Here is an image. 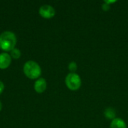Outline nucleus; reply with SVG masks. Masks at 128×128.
<instances>
[{
  "instance_id": "1",
  "label": "nucleus",
  "mask_w": 128,
  "mask_h": 128,
  "mask_svg": "<svg viewBox=\"0 0 128 128\" xmlns=\"http://www.w3.org/2000/svg\"><path fill=\"white\" fill-rule=\"evenodd\" d=\"M16 44V35L11 32H4L0 35V48L4 51H11Z\"/></svg>"
},
{
  "instance_id": "2",
  "label": "nucleus",
  "mask_w": 128,
  "mask_h": 128,
  "mask_svg": "<svg viewBox=\"0 0 128 128\" xmlns=\"http://www.w3.org/2000/svg\"><path fill=\"white\" fill-rule=\"evenodd\" d=\"M25 74L30 79H37L41 74V69L39 64L34 61L27 62L23 67Z\"/></svg>"
},
{
  "instance_id": "3",
  "label": "nucleus",
  "mask_w": 128,
  "mask_h": 128,
  "mask_svg": "<svg viewBox=\"0 0 128 128\" xmlns=\"http://www.w3.org/2000/svg\"><path fill=\"white\" fill-rule=\"evenodd\" d=\"M65 84L71 91L78 90L82 85V80L79 74L76 73H70L66 76Z\"/></svg>"
},
{
  "instance_id": "4",
  "label": "nucleus",
  "mask_w": 128,
  "mask_h": 128,
  "mask_svg": "<svg viewBox=\"0 0 128 128\" xmlns=\"http://www.w3.org/2000/svg\"><path fill=\"white\" fill-rule=\"evenodd\" d=\"M39 14L41 16L46 19L52 18L56 14V10L53 7L49 4H44L39 9Z\"/></svg>"
},
{
  "instance_id": "5",
  "label": "nucleus",
  "mask_w": 128,
  "mask_h": 128,
  "mask_svg": "<svg viewBox=\"0 0 128 128\" xmlns=\"http://www.w3.org/2000/svg\"><path fill=\"white\" fill-rule=\"evenodd\" d=\"M11 62L10 56L8 53L2 52L0 54V68L5 69L7 68Z\"/></svg>"
},
{
  "instance_id": "6",
  "label": "nucleus",
  "mask_w": 128,
  "mask_h": 128,
  "mask_svg": "<svg viewBox=\"0 0 128 128\" xmlns=\"http://www.w3.org/2000/svg\"><path fill=\"white\" fill-rule=\"evenodd\" d=\"M34 90L38 93L44 92L46 88V82L44 78H39L34 83Z\"/></svg>"
},
{
  "instance_id": "7",
  "label": "nucleus",
  "mask_w": 128,
  "mask_h": 128,
  "mask_svg": "<svg viewBox=\"0 0 128 128\" xmlns=\"http://www.w3.org/2000/svg\"><path fill=\"white\" fill-rule=\"evenodd\" d=\"M110 128H127V124L125 122L120 118H116L113 120H112L110 123Z\"/></svg>"
},
{
  "instance_id": "8",
  "label": "nucleus",
  "mask_w": 128,
  "mask_h": 128,
  "mask_svg": "<svg viewBox=\"0 0 128 128\" xmlns=\"http://www.w3.org/2000/svg\"><path fill=\"white\" fill-rule=\"evenodd\" d=\"M104 116L106 118L113 120L114 118H116V112L112 108L108 107L104 110Z\"/></svg>"
},
{
  "instance_id": "9",
  "label": "nucleus",
  "mask_w": 128,
  "mask_h": 128,
  "mask_svg": "<svg viewBox=\"0 0 128 128\" xmlns=\"http://www.w3.org/2000/svg\"><path fill=\"white\" fill-rule=\"evenodd\" d=\"M68 69L70 71V73H75V71L77 69V64L75 62H71L68 64Z\"/></svg>"
},
{
  "instance_id": "10",
  "label": "nucleus",
  "mask_w": 128,
  "mask_h": 128,
  "mask_svg": "<svg viewBox=\"0 0 128 128\" xmlns=\"http://www.w3.org/2000/svg\"><path fill=\"white\" fill-rule=\"evenodd\" d=\"M20 56H21V52L18 49L14 48L11 50V56L14 58H19L20 57Z\"/></svg>"
},
{
  "instance_id": "11",
  "label": "nucleus",
  "mask_w": 128,
  "mask_h": 128,
  "mask_svg": "<svg viewBox=\"0 0 128 128\" xmlns=\"http://www.w3.org/2000/svg\"><path fill=\"white\" fill-rule=\"evenodd\" d=\"M110 5L106 4V3H105V2H104V4H102V9L104 11H107V10H110Z\"/></svg>"
},
{
  "instance_id": "12",
  "label": "nucleus",
  "mask_w": 128,
  "mask_h": 128,
  "mask_svg": "<svg viewBox=\"0 0 128 128\" xmlns=\"http://www.w3.org/2000/svg\"><path fill=\"white\" fill-rule=\"evenodd\" d=\"M4 84H3V82H2V81H0V94L3 92V90H4Z\"/></svg>"
},
{
  "instance_id": "13",
  "label": "nucleus",
  "mask_w": 128,
  "mask_h": 128,
  "mask_svg": "<svg viewBox=\"0 0 128 128\" xmlns=\"http://www.w3.org/2000/svg\"><path fill=\"white\" fill-rule=\"evenodd\" d=\"M2 110V103L0 102V110Z\"/></svg>"
}]
</instances>
